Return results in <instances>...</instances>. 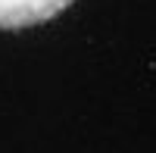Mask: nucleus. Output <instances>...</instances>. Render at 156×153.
<instances>
[{
  "instance_id": "f257e3e1",
  "label": "nucleus",
  "mask_w": 156,
  "mask_h": 153,
  "mask_svg": "<svg viewBox=\"0 0 156 153\" xmlns=\"http://www.w3.org/2000/svg\"><path fill=\"white\" fill-rule=\"evenodd\" d=\"M75 0H0V28L16 31V28H31L56 19L66 12Z\"/></svg>"
}]
</instances>
